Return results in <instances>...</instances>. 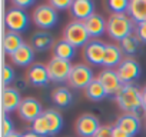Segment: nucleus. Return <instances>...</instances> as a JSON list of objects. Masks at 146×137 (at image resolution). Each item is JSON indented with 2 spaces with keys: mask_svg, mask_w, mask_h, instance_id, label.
Returning a JSON list of instances; mask_svg holds the SVG:
<instances>
[{
  "mask_svg": "<svg viewBox=\"0 0 146 137\" xmlns=\"http://www.w3.org/2000/svg\"><path fill=\"white\" fill-rule=\"evenodd\" d=\"M72 68H73V66L70 64V61H66V60L53 57L47 63V73H49L50 82H54V83L67 82Z\"/></svg>",
  "mask_w": 146,
  "mask_h": 137,
  "instance_id": "obj_5",
  "label": "nucleus"
},
{
  "mask_svg": "<svg viewBox=\"0 0 146 137\" xmlns=\"http://www.w3.org/2000/svg\"><path fill=\"white\" fill-rule=\"evenodd\" d=\"M15 130H13V123H12V120L7 117V114H5L3 113V116H2V137H5V136H7V134H10V133H13Z\"/></svg>",
  "mask_w": 146,
  "mask_h": 137,
  "instance_id": "obj_31",
  "label": "nucleus"
},
{
  "mask_svg": "<svg viewBox=\"0 0 146 137\" xmlns=\"http://www.w3.org/2000/svg\"><path fill=\"white\" fill-rule=\"evenodd\" d=\"M75 53H76V47L72 46L69 41H66L63 39L54 44V57H57V59L70 61L73 59V56H75Z\"/></svg>",
  "mask_w": 146,
  "mask_h": 137,
  "instance_id": "obj_22",
  "label": "nucleus"
},
{
  "mask_svg": "<svg viewBox=\"0 0 146 137\" xmlns=\"http://www.w3.org/2000/svg\"><path fill=\"white\" fill-rule=\"evenodd\" d=\"M98 80L102 83V86L106 92V96H116L123 86V83L120 82L116 70H112V68H105V70H102L98 76Z\"/></svg>",
  "mask_w": 146,
  "mask_h": 137,
  "instance_id": "obj_9",
  "label": "nucleus"
},
{
  "mask_svg": "<svg viewBox=\"0 0 146 137\" xmlns=\"http://www.w3.org/2000/svg\"><path fill=\"white\" fill-rule=\"evenodd\" d=\"M108 7L112 12V14H125L129 9V2L127 0H110L108 2Z\"/></svg>",
  "mask_w": 146,
  "mask_h": 137,
  "instance_id": "obj_29",
  "label": "nucleus"
},
{
  "mask_svg": "<svg viewBox=\"0 0 146 137\" xmlns=\"http://www.w3.org/2000/svg\"><path fill=\"white\" fill-rule=\"evenodd\" d=\"M99 128V119L93 114H83L76 121V133L82 137H93Z\"/></svg>",
  "mask_w": 146,
  "mask_h": 137,
  "instance_id": "obj_10",
  "label": "nucleus"
},
{
  "mask_svg": "<svg viewBox=\"0 0 146 137\" xmlns=\"http://www.w3.org/2000/svg\"><path fill=\"white\" fill-rule=\"evenodd\" d=\"M139 46H140V40L137 39L136 34H132V36L123 39L120 41V46L119 47L122 49L123 54H126V56H135L137 53V50H139Z\"/></svg>",
  "mask_w": 146,
  "mask_h": 137,
  "instance_id": "obj_27",
  "label": "nucleus"
},
{
  "mask_svg": "<svg viewBox=\"0 0 146 137\" xmlns=\"http://www.w3.org/2000/svg\"><path fill=\"white\" fill-rule=\"evenodd\" d=\"M89 33L86 30V26L83 22H72L66 26L63 32V40L69 41L72 46L75 47H82L89 43Z\"/></svg>",
  "mask_w": 146,
  "mask_h": 137,
  "instance_id": "obj_3",
  "label": "nucleus"
},
{
  "mask_svg": "<svg viewBox=\"0 0 146 137\" xmlns=\"http://www.w3.org/2000/svg\"><path fill=\"white\" fill-rule=\"evenodd\" d=\"M52 100L53 103L57 106V107H67L72 100H73V96L72 93L69 92V89L66 87H59V89H54L53 93H52Z\"/></svg>",
  "mask_w": 146,
  "mask_h": 137,
  "instance_id": "obj_24",
  "label": "nucleus"
},
{
  "mask_svg": "<svg viewBox=\"0 0 146 137\" xmlns=\"http://www.w3.org/2000/svg\"><path fill=\"white\" fill-rule=\"evenodd\" d=\"M127 14L137 24L146 22V0H130Z\"/></svg>",
  "mask_w": 146,
  "mask_h": 137,
  "instance_id": "obj_20",
  "label": "nucleus"
},
{
  "mask_svg": "<svg viewBox=\"0 0 146 137\" xmlns=\"http://www.w3.org/2000/svg\"><path fill=\"white\" fill-rule=\"evenodd\" d=\"M22 101L23 100L20 97V93L16 89H13V87H3V90H2V109H3L5 114L12 113L15 110H19Z\"/></svg>",
  "mask_w": 146,
  "mask_h": 137,
  "instance_id": "obj_13",
  "label": "nucleus"
},
{
  "mask_svg": "<svg viewBox=\"0 0 146 137\" xmlns=\"http://www.w3.org/2000/svg\"><path fill=\"white\" fill-rule=\"evenodd\" d=\"M33 5H35L33 0H15L13 2V6L17 7V9H22V10H25L26 7L33 6Z\"/></svg>",
  "mask_w": 146,
  "mask_h": 137,
  "instance_id": "obj_35",
  "label": "nucleus"
},
{
  "mask_svg": "<svg viewBox=\"0 0 146 137\" xmlns=\"http://www.w3.org/2000/svg\"><path fill=\"white\" fill-rule=\"evenodd\" d=\"M142 104H143V110L146 111V86L142 90Z\"/></svg>",
  "mask_w": 146,
  "mask_h": 137,
  "instance_id": "obj_38",
  "label": "nucleus"
},
{
  "mask_svg": "<svg viewBox=\"0 0 146 137\" xmlns=\"http://www.w3.org/2000/svg\"><path fill=\"white\" fill-rule=\"evenodd\" d=\"M27 80L32 86H37V87H43L50 82L49 73H47V66L36 63L32 64L29 72H27Z\"/></svg>",
  "mask_w": 146,
  "mask_h": 137,
  "instance_id": "obj_15",
  "label": "nucleus"
},
{
  "mask_svg": "<svg viewBox=\"0 0 146 137\" xmlns=\"http://www.w3.org/2000/svg\"><path fill=\"white\" fill-rule=\"evenodd\" d=\"M13 80H15V72H13V68L9 64H5L3 68H2V84L6 87Z\"/></svg>",
  "mask_w": 146,
  "mask_h": 137,
  "instance_id": "obj_30",
  "label": "nucleus"
},
{
  "mask_svg": "<svg viewBox=\"0 0 146 137\" xmlns=\"http://www.w3.org/2000/svg\"><path fill=\"white\" fill-rule=\"evenodd\" d=\"M33 20L40 29H50L57 23V10L50 3L39 5L33 12Z\"/></svg>",
  "mask_w": 146,
  "mask_h": 137,
  "instance_id": "obj_6",
  "label": "nucleus"
},
{
  "mask_svg": "<svg viewBox=\"0 0 146 137\" xmlns=\"http://www.w3.org/2000/svg\"><path fill=\"white\" fill-rule=\"evenodd\" d=\"M23 44H25V41L22 40L20 34L13 33V32L5 33V36H3V50H5V53L13 56Z\"/></svg>",
  "mask_w": 146,
  "mask_h": 137,
  "instance_id": "obj_21",
  "label": "nucleus"
},
{
  "mask_svg": "<svg viewBox=\"0 0 146 137\" xmlns=\"http://www.w3.org/2000/svg\"><path fill=\"white\" fill-rule=\"evenodd\" d=\"M116 73L123 84H130L140 76V64L135 59L126 57L116 68Z\"/></svg>",
  "mask_w": 146,
  "mask_h": 137,
  "instance_id": "obj_8",
  "label": "nucleus"
},
{
  "mask_svg": "<svg viewBox=\"0 0 146 137\" xmlns=\"http://www.w3.org/2000/svg\"><path fill=\"white\" fill-rule=\"evenodd\" d=\"M5 23H6V27L9 29V32L19 34L29 27V16L26 14L25 10L13 7V9L7 10V13L5 16Z\"/></svg>",
  "mask_w": 146,
  "mask_h": 137,
  "instance_id": "obj_7",
  "label": "nucleus"
},
{
  "mask_svg": "<svg viewBox=\"0 0 146 137\" xmlns=\"http://www.w3.org/2000/svg\"><path fill=\"white\" fill-rule=\"evenodd\" d=\"M123 51L119 46L115 44H106L105 50V59H103V66L108 68L112 67H119V64L123 61Z\"/></svg>",
  "mask_w": 146,
  "mask_h": 137,
  "instance_id": "obj_18",
  "label": "nucleus"
},
{
  "mask_svg": "<svg viewBox=\"0 0 146 137\" xmlns=\"http://www.w3.org/2000/svg\"><path fill=\"white\" fill-rule=\"evenodd\" d=\"M116 127L122 128L125 133H127L130 137H133L135 134H137V131L140 130V120L137 117V114H133V113H125L122 114L116 124Z\"/></svg>",
  "mask_w": 146,
  "mask_h": 137,
  "instance_id": "obj_16",
  "label": "nucleus"
},
{
  "mask_svg": "<svg viewBox=\"0 0 146 137\" xmlns=\"http://www.w3.org/2000/svg\"><path fill=\"white\" fill-rule=\"evenodd\" d=\"M52 44H53V37L46 32H39V33L32 36V44L30 46L36 51H44V50L50 49Z\"/></svg>",
  "mask_w": 146,
  "mask_h": 137,
  "instance_id": "obj_23",
  "label": "nucleus"
},
{
  "mask_svg": "<svg viewBox=\"0 0 146 137\" xmlns=\"http://www.w3.org/2000/svg\"><path fill=\"white\" fill-rule=\"evenodd\" d=\"M93 137H113V127L112 126H100L98 133Z\"/></svg>",
  "mask_w": 146,
  "mask_h": 137,
  "instance_id": "obj_33",
  "label": "nucleus"
},
{
  "mask_svg": "<svg viewBox=\"0 0 146 137\" xmlns=\"http://www.w3.org/2000/svg\"><path fill=\"white\" fill-rule=\"evenodd\" d=\"M44 116H46L47 123H49L50 136L57 134L62 130V127H63V117H62V114L57 113L56 110H46L44 111Z\"/></svg>",
  "mask_w": 146,
  "mask_h": 137,
  "instance_id": "obj_25",
  "label": "nucleus"
},
{
  "mask_svg": "<svg viewBox=\"0 0 146 137\" xmlns=\"http://www.w3.org/2000/svg\"><path fill=\"white\" fill-rule=\"evenodd\" d=\"M115 100H116L117 106L120 107V110H123L125 113L136 114V111L143 107V104H142V90L133 83L123 84L122 89L119 90V93L115 96Z\"/></svg>",
  "mask_w": 146,
  "mask_h": 137,
  "instance_id": "obj_1",
  "label": "nucleus"
},
{
  "mask_svg": "<svg viewBox=\"0 0 146 137\" xmlns=\"http://www.w3.org/2000/svg\"><path fill=\"white\" fill-rule=\"evenodd\" d=\"M133 30H136L135 27V22L126 16V14H112L108 19V33L113 40L122 41L123 39L135 34Z\"/></svg>",
  "mask_w": 146,
  "mask_h": 137,
  "instance_id": "obj_2",
  "label": "nucleus"
},
{
  "mask_svg": "<svg viewBox=\"0 0 146 137\" xmlns=\"http://www.w3.org/2000/svg\"><path fill=\"white\" fill-rule=\"evenodd\" d=\"M32 131H35L36 134L44 137V136H50V131H49V123H47V119L44 116V113L42 116H39L33 123H32Z\"/></svg>",
  "mask_w": 146,
  "mask_h": 137,
  "instance_id": "obj_28",
  "label": "nucleus"
},
{
  "mask_svg": "<svg viewBox=\"0 0 146 137\" xmlns=\"http://www.w3.org/2000/svg\"><path fill=\"white\" fill-rule=\"evenodd\" d=\"M19 116H20V119H23V120H26V121H35L39 116H42L43 114V111H42V104L36 100V99H33V97H26V99H23V101H22V104H20V107H19Z\"/></svg>",
  "mask_w": 146,
  "mask_h": 137,
  "instance_id": "obj_12",
  "label": "nucleus"
},
{
  "mask_svg": "<svg viewBox=\"0 0 146 137\" xmlns=\"http://www.w3.org/2000/svg\"><path fill=\"white\" fill-rule=\"evenodd\" d=\"M12 57V61L16 64V66H20V67H26V66H30L33 59H35V50L30 44H23Z\"/></svg>",
  "mask_w": 146,
  "mask_h": 137,
  "instance_id": "obj_19",
  "label": "nucleus"
},
{
  "mask_svg": "<svg viewBox=\"0 0 146 137\" xmlns=\"http://www.w3.org/2000/svg\"><path fill=\"white\" fill-rule=\"evenodd\" d=\"M49 3L56 10H66V9H70L72 5H73L72 0H52V2H49Z\"/></svg>",
  "mask_w": 146,
  "mask_h": 137,
  "instance_id": "obj_32",
  "label": "nucleus"
},
{
  "mask_svg": "<svg viewBox=\"0 0 146 137\" xmlns=\"http://www.w3.org/2000/svg\"><path fill=\"white\" fill-rule=\"evenodd\" d=\"M86 30L90 37H99L108 30V22L100 14H93L85 22Z\"/></svg>",
  "mask_w": 146,
  "mask_h": 137,
  "instance_id": "obj_17",
  "label": "nucleus"
},
{
  "mask_svg": "<svg viewBox=\"0 0 146 137\" xmlns=\"http://www.w3.org/2000/svg\"><path fill=\"white\" fill-rule=\"evenodd\" d=\"M5 137H22V134H20V133L13 131V133H10V134H7V136H5Z\"/></svg>",
  "mask_w": 146,
  "mask_h": 137,
  "instance_id": "obj_39",
  "label": "nucleus"
},
{
  "mask_svg": "<svg viewBox=\"0 0 146 137\" xmlns=\"http://www.w3.org/2000/svg\"><path fill=\"white\" fill-rule=\"evenodd\" d=\"M22 137H42V136H39V134H36L35 131H32V130H29V131H26V133H23V134H22Z\"/></svg>",
  "mask_w": 146,
  "mask_h": 137,
  "instance_id": "obj_37",
  "label": "nucleus"
},
{
  "mask_svg": "<svg viewBox=\"0 0 146 137\" xmlns=\"http://www.w3.org/2000/svg\"><path fill=\"white\" fill-rule=\"evenodd\" d=\"M105 50L106 44L99 41V40H92L85 46L83 56L85 59L93 64V66H103V59H105Z\"/></svg>",
  "mask_w": 146,
  "mask_h": 137,
  "instance_id": "obj_11",
  "label": "nucleus"
},
{
  "mask_svg": "<svg viewBox=\"0 0 146 137\" xmlns=\"http://www.w3.org/2000/svg\"><path fill=\"white\" fill-rule=\"evenodd\" d=\"M135 34L137 36V39L142 43H146V22L136 24V33Z\"/></svg>",
  "mask_w": 146,
  "mask_h": 137,
  "instance_id": "obj_34",
  "label": "nucleus"
},
{
  "mask_svg": "<svg viewBox=\"0 0 146 137\" xmlns=\"http://www.w3.org/2000/svg\"><path fill=\"white\" fill-rule=\"evenodd\" d=\"M113 137H130V136H129L127 133H125L122 128L113 126Z\"/></svg>",
  "mask_w": 146,
  "mask_h": 137,
  "instance_id": "obj_36",
  "label": "nucleus"
},
{
  "mask_svg": "<svg viewBox=\"0 0 146 137\" xmlns=\"http://www.w3.org/2000/svg\"><path fill=\"white\" fill-rule=\"evenodd\" d=\"M72 16L78 22H86L90 16L95 14V3L90 0H75L70 7Z\"/></svg>",
  "mask_w": 146,
  "mask_h": 137,
  "instance_id": "obj_14",
  "label": "nucleus"
},
{
  "mask_svg": "<svg viewBox=\"0 0 146 137\" xmlns=\"http://www.w3.org/2000/svg\"><path fill=\"white\" fill-rule=\"evenodd\" d=\"M93 80H95V77H93V72L90 67H88L86 64H76L72 68L67 83L73 89H78V90L83 89L85 90Z\"/></svg>",
  "mask_w": 146,
  "mask_h": 137,
  "instance_id": "obj_4",
  "label": "nucleus"
},
{
  "mask_svg": "<svg viewBox=\"0 0 146 137\" xmlns=\"http://www.w3.org/2000/svg\"><path fill=\"white\" fill-rule=\"evenodd\" d=\"M85 93H86V97L90 99V100H93V101H100L102 99L106 97V92H105L102 83H100L98 79H95V80L85 89Z\"/></svg>",
  "mask_w": 146,
  "mask_h": 137,
  "instance_id": "obj_26",
  "label": "nucleus"
}]
</instances>
